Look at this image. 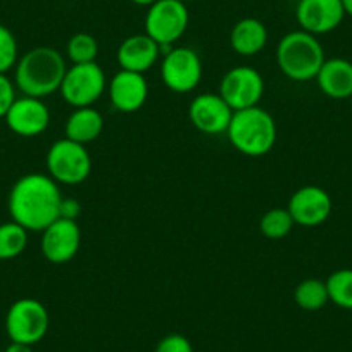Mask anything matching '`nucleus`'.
Segmentation results:
<instances>
[{"label":"nucleus","instance_id":"1","mask_svg":"<svg viewBox=\"0 0 352 352\" xmlns=\"http://www.w3.org/2000/svg\"><path fill=\"white\" fill-rule=\"evenodd\" d=\"M63 194L49 175L30 173L21 176L9 194V214L12 221L28 232H43L59 219Z\"/></svg>","mask_w":352,"mask_h":352},{"label":"nucleus","instance_id":"2","mask_svg":"<svg viewBox=\"0 0 352 352\" xmlns=\"http://www.w3.org/2000/svg\"><path fill=\"white\" fill-rule=\"evenodd\" d=\"M66 57L52 47H35L18 59L14 71L16 87L25 96L45 99L59 92L66 74Z\"/></svg>","mask_w":352,"mask_h":352},{"label":"nucleus","instance_id":"3","mask_svg":"<svg viewBox=\"0 0 352 352\" xmlns=\"http://www.w3.org/2000/svg\"><path fill=\"white\" fill-rule=\"evenodd\" d=\"M228 140L240 154L261 157L273 151L276 144V123L263 107L235 111L226 130Z\"/></svg>","mask_w":352,"mask_h":352},{"label":"nucleus","instance_id":"4","mask_svg":"<svg viewBox=\"0 0 352 352\" xmlns=\"http://www.w3.org/2000/svg\"><path fill=\"white\" fill-rule=\"evenodd\" d=\"M324 60L327 57L318 36L304 30L287 33L276 47L280 71L292 81L314 80Z\"/></svg>","mask_w":352,"mask_h":352},{"label":"nucleus","instance_id":"5","mask_svg":"<svg viewBox=\"0 0 352 352\" xmlns=\"http://www.w3.org/2000/svg\"><path fill=\"white\" fill-rule=\"evenodd\" d=\"M188 23L187 4L180 0H157L145 16V35L151 36L164 54L185 35Z\"/></svg>","mask_w":352,"mask_h":352},{"label":"nucleus","instance_id":"6","mask_svg":"<svg viewBox=\"0 0 352 352\" xmlns=\"http://www.w3.org/2000/svg\"><path fill=\"white\" fill-rule=\"evenodd\" d=\"M45 164L50 178L63 185L83 184L92 173V157L87 147L66 137L50 145Z\"/></svg>","mask_w":352,"mask_h":352},{"label":"nucleus","instance_id":"7","mask_svg":"<svg viewBox=\"0 0 352 352\" xmlns=\"http://www.w3.org/2000/svg\"><path fill=\"white\" fill-rule=\"evenodd\" d=\"M107 88V78L97 63L73 64L67 67L59 94L69 106L92 107Z\"/></svg>","mask_w":352,"mask_h":352},{"label":"nucleus","instance_id":"8","mask_svg":"<svg viewBox=\"0 0 352 352\" xmlns=\"http://www.w3.org/2000/svg\"><path fill=\"white\" fill-rule=\"evenodd\" d=\"M50 316L47 307L36 299H19L9 307L6 331L11 342L35 345L47 335Z\"/></svg>","mask_w":352,"mask_h":352},{"label":"nucleus","instance_id":"9","mask_svg":"<svg viewBox=\"0 0 352 352\" xmlns=\"http://www.w3.org/2000/svg\"><path fill=\"white\" fill-rule=\"evenodd\" d=\"M202 60L194 49L171 47L162 54L161 78L171 92H194L202 80Z\"/></svg>","mask_w":352,"mask_h":352},{"label":"nucleus","instance_id":"10","mask_svg":"<svg viewBox=\"0 0 352 352\" xmlns=\"http://www.w3.org/2000/svg\"><path fill=\"white\" fill-rule=\"evenodd\" d=\"M219 96L232 107L233 113L259 106L264 96L263 74L250 66L232 67L223 76Z\"/></svg>","mask_w":352,"mask_h":352},{"label":"nucleus","instance_id":"11","mask_svg":"<svg viewBox=\"0 0 352 352\" xmlns=\"http://www.w3.org/2000/svg\"><path fill=\"white\" fill-rule=\"evenodd\" d=\"M287 209L296 225L313 228L323 225L330 218L333 204L327 190L316 185H306L294 192Z\"/></svg>","mask_w":352,"mask_h":352},{"label":"nucleus","instance_id":"12","mask_svg":"<svg viewBox=\"0 0 352 352\" xmlns=\"http://www.w3.org/2000/svg\"><path fill=\"white\" fill-rule=\"evenodd\" d=\"M81 230L78 221L59 218L42 232V254L49 263L66 264L78 254Z\"/></svg>","mask_w":352,"mask_h":352},{"label":"nucleus","instance_id":"13","mask_svg":"<svg viewBox=\"0 0 352 352\" xmlns=\"http://www.w3.org/2000/svg\"><path fill=\"white\" fill-rule=\"evenodd\" d=\"M9 130L25 138L42 135L50 124V111L42 99L35 97H16L12 106L4 116Z\"/></svg>","mask_w":352,"mask_h":352},{"label":"nucleus","instance_id":"14","mask_svg":"<svg viewBox=\"0 0 352 352\" xmlns=\"http://www.w3.org/2000/svg\"><path fill=\"white\" fill-rule=\"evenodd\" d=\"M296 18L300 30L311 35H327L342 25L345 18L342 0H299Z\"/></svg>","mask_w":352,"mask_h":352},{"label":"nucleus","instance_id":"15","mask_svg":"<svg viewBox=\"0 0 352 352\" xmlns=\"http://www.w3.org/2000/svg\"><path fill=\"white\" fill-rule=\"evenodd\" d=\"M192 124L204 135L226 133L233 111L219 94L206 92L195 97L188 107Z\"/></svg>","mask_w":352,"mask_h":352},{"label":"nucleus","instance_id":"16","mask_svg":"<svg viewBox=\"0 0 352 352\" xmlns=\"http://www.w3.org/2000/svg\"><path fill=\"white\" fill-rule=\"evenodd\" d=\"M111 104L116 111L124 114L137 113L144 107L148 97V83L144 74L120 69L107 85Z\"/></svg>","mask_w":352,"mask_h":352},{"label":"nucleus","instance_id":"17","mask_svg":"<svg viewBox=\"0 0 352 352\" xmlns=\"http://www.w3.org/2000/svg\"><path fill=\"white\" fill-rule=\"evenodd\" d=\"M159 56H161V47L145 33L124 38L116 54L121 69L140 74L152 69V66H155L157 63Z\"/></svg>","mask_w":352,"mask_h":352},{"label":"nucleus","instance_id":"18","mask_svg":"<svg viewBox=\"0 0 352 352\" xmlns=\"http://www.w3.org/2000/svg\"><path fill=\"white\" fill-rule=\"evenodd\" d=\"M318 87L327 97L335 100L351 99L352 96V63L342 57L327 59L318 71Z\"/></svg>","mask_w":352,"mask_h":352},{"label":"nucleus","instance_id":"19","mask_svg":"<svg viewBox=\"0 0 352 352\" xmlns=\"http://www.w3.org/2000/svg\"><path fill=\"white\" fill-rule=\"evenodd\" d=\"M268 43V30L256 18H243L230 33V45L239 56L252 57L263 52Z\"/></svg>","mask_w":352,"mask_h":352},{"label":"nucleus","instance_id":"20","mask_svg":"<svg viewBox=\"0 0 352 352\" xmlns=\"http://www.w3.org/2000/svg\"><path fill=\"white\" fill-rule=\"evenodd\" d=\"M104 130V118L94 107H78L67 118L66 126V138L78 142L81 145H87L90 142L97 140Z\"/></svg>","mask_w":352,"mask_h":352},{"label":"nucleus","instance_id":"21","mask_svg":"<svg viewBox=\"0 0 352 352\" xmlns=\"http://www.w3.org/2000/svg\"><path fill=\"white\" fill-rule=\"evenodd\" d=\"M294 300L304 311H320L330 302L327 283L318 278H307L294 290Z\"/></svg>","mask_w":352,"mask_h":352},{"label":"nucleus","instance_id":"22","mask_svg":"<svg viewBox=\"0 0 352 352\" xmlns=\"http://www.w3.org/2000/svg\"><path fill=\"white\" fill-rule=\"evenodd\" d=\"M28 230L16 221L0 225V261H9L21 256L28 245Z\"/></svg>","mask_w":352,"mask_h":352},{"label":"nucleus","instance_id":"23","mask_svg":"<svg viewBox=\"0 0 352 352\" xmlns=\"http://www.w3.org/2000/svg\"><path fill=\"white\" fill-rule=\"evenodd\" d=\"M328 299L342 309H352V270H337L328 276Z\"/></svg>","mask_w":352,"mask_h":352},{"label":"nucleus","instance_id":"24","mask_svg":"<svg viewBox=\"0 0 352 352\" xmlns=\"http://www.w3.org/2000/svg\"><path fill=\"white\" fill-rule=\"evenodd\" d=\"M66 56L71 64L97 63L99 56V43L90 33H76L69 38L66 45Z\"/></svg>","mask_w":352,"mask_h":352},{"label":"nucleus","instance_id":"25","mask_svg":"<svg viewBox=\"0 0 352 352\" xmlns=\"http://www.w3.org/2000/svg\"><path fill=\"white\" fill-rule=\"evenodd\" d=\"M294 225H296V223H294L289 209L276 208V209H272V211H268L263 218H261L259 228H261V233H263L266 239L280 240L292 232Z\"/></svg>","mask_w":352,"mask_h":352},{"label":"nucleus","instance_id":"26","mask_svg":"<svg viewBox=\"0 0 352 352\" xmlns=\"http://www.w3.org/2000/svg\"><path fill=\"white\" fill-rule=\"evenodd\" d=\"M18 64V42L8 26L0 25V73L6 74Z\"/></svg>","mask_w":352,"mask_h":352},{"label":"nucleus","instance_id":"27","mask_svg":"<svg viewBox=\"0 0 352 352\" xmlns=\"http://www.w3.org/2000/svg\"><path fill=\"white\" fill-rule=\"evenodd\" d=\"M154 352H194V347L185 335L171 333L159 340Z\"/></svg>","mask_w":352,"mask_h":352},{"label":"nucleus","instance_id":"28","mask_svg":"<svg viewBox=\"0 0 352 352\" xmlns=\"http://www.w3.org/2000/svg\"><path fill=\"white\" fill-rule=\"evenodd\" d=\"M16 100V87L6 74L0 73V118L8 114L9 107Z\"/></svg>","mask_w":352,"mask_h":352},{"label":"nucleus","instance_id":"29","mask_svg":"<svg viewBox=\"0 0 352 352\" xmlns=\"http://www.w3.org/2000/svg\"><path fill=\"white\" fill-rule=\"evenodd\" d=\"M80 214H81V206L76 199L73 197L63 199V202H60L59 218L73 219V221H76V219L80 218Z\"/></svg>","mask_w":352,"mask_h":352},{"label":"nucleus","instance_id":"30","mask_svg":"<svg viewBox=\"0 0 352 352\" xmlns=\"http://www.w3.org/2000/svg\"><path fill=\"white\" fill-rule=\"evenodd\" d=\"M4 352H35L33 351V345L26 344H18V342H11V344L6 347Z\"/></svg>","mask_w":352,"mask_h":352},{"label":"nucleus","instance_id":"31","mask_svg":"<svg viewBox=\"0 0 352 352\" xmlns=\"http://www.w3.org/2000/svg\"><path fill=\"white\" fill-rule=\"evenodd\" d=\"M135 6H140V8H151L152 4H155L157 0H131Z\"/></svg>","mask_w":352,"mask_h":352},{"label":"nucleus","instance_id":"32","mask_svg":"<svg viewBox=\"0 0 352 352\" xmlns=\"http://www.w3.org/2000/svg\"><path fill=\"white\" fill-rule=\"evenodd\" d=\"M342 6H344L345 16H351L352 18V0H342Z\"/></svg>","mask_w":352,"mask_h":352},{"label":"nucleus","instance_id":"33","mask_svg":"<svg viewBox=\"0 0 352 352\" xmlns=\"http://www.w3.org/2000/svg\"><path fill=\"white\" fill-rule=\"evenodd\" d=\"M180 2H184V4H188V2H194V0H180Z\"/></svg>","mask_w":352,"mask_h":352},{"label":"nucleus","instance_id":"34","mask_svg":"<svg viewBox=\"0 0 352 352\" xmlns=\"http://www.w3.org/2000/svg\"><path fill=\"white\" fill-rule=\"evenodd\" d=\"M349 100H351V104H352V96H351V99H349Z\"/></svg>","mask_w":352,"mask_h":352},{"label":"nucleus","instance_id":"35","mask_svg":"<svg viewBox=\"0 0 352 352\" xmlns=\"http://www.w3.org/2000/svg\"><path fill=\"white\" fill-rule=\"evenodd\" d=\"M0 352H4V351H2V347H0Z\"/></svg>","mask_w":352,"mask_h":352}]
</instances>
